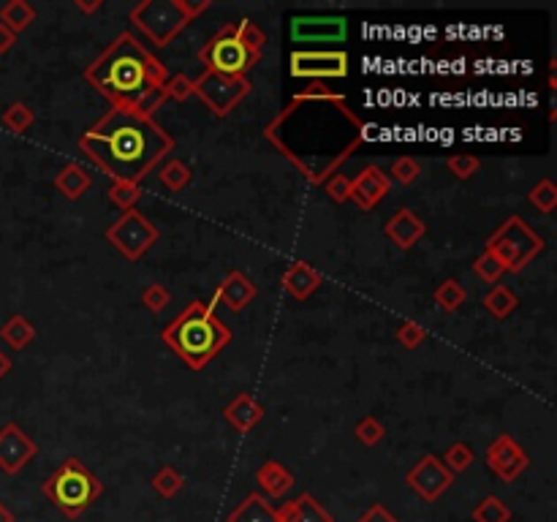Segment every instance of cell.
<instances>
[{
    "mask_svg": "<svg viewBox=\"0 0 557 522\" xmlns=\"http://www.w3.org/2000/svg\"><path fill=\"white\" fill-rule=\"evenodd\" d=\"M264 139L310 185H324L364 147L367 126L326 82H310L267 123Z\"/></svg>",
    "mask_w": 557,
    "mask_h": 522,
    "instance_id": "obj_1",
    "label": "cell"
},
{
    "mask_svg": "<svg viewBox=\"0 0 557 522\" xmlns=\"http://www.w3.org/2000/svg\"><path fill=\"white\" fill-rule=\"evenodd\" d=\"M80 150L111 180L139 182L172 150L174 139L153 118L111 106L106 115L80 136Z\"/></svg>",
    "mask_w": 557,
    "mask_h": 522,
    "instance_id": "obj_2",
    "label": "cell"
},
{
    "mask_svg": "<svg viewBox=\"0 0 557 522\" xmlns=\"http://www.w3.org/2000/svg\"><path fill=\"white\" fill-rule=\"evenodd\" d=\"M85 80L111 106L136 111L139 104L164 88L166 65L147 50L134 33H120L88 68Z\"/></svg>",
    "mask_w": 557,
    "mask_h": 522,
    "instance_id": "obj_3",
    "label": "cell"
},
{
    "mask_svg": "<svg viewBox=\"0 0 557 522\" xmlns=\"http://www.w3.org/2000/svg\"><path fill=\"white\" fill-rule=\"evenodd\" d=\"M161 341L191 370H202L232 343V329L217 319L212 305L196 300L164 326Z\"/></svg>",
    "mask_w": 557,
    "mask_h": 522,
    "instance_id": "obj_4",
    "label": "cell"
},
{
    "mask_svg": "<svg viewBox=\"0 0 557 522\" xmlns=\"http://www.w3.org/2000/svg\"><path fill=\"white\" fill-rule=\"evenodd\" d=\"M267 33L253 19L226 22L215 35H210L207 44L199 50V63L207 71L226 73V77H245V73L258 65L264 55Z\"/></svg>",
    "mask_w": 557,
    "mask_h": 522,
    "instance_id": "obj_5",
    "label": "cell"
},
{
    "mask_svg": "<svg viewBox=\"0 0 557 522\" xmlns=\"http://www.w3.org/2000/svg\"><path fill=\"white\" fill-rule=\"evenodd\" d=\"M210 6V0H139L136 6H131L128 19L150 44L169 47Z\"/></svg>",
    "mask_w": 557,
    "mask_h": 522,
    "instance_id": "obj_6",
    "label": "cell"
},
{
    "mask_svg": "<svg viewBox=\"0 0 557 522\" xmlns=\"http://www.w3.org/2000/svg\"><path fill=\"white\" fill-rule=\"evenodd\" d=\"M42 493L47 501L60 509L68 519L82 517L101 495H103V481L77 457H68L44 484Z\"/></svg>",
    "mask_w": 557,
    "mask_h": 522,
    "instance_id": "obj_7",
    "label": "cell"
},
{
    "mask_svg": "<svg viewBox=\"0 0 557 522\" xmlns=\"http://www.w3.org/2000/svg\"><path fill=\"white\" fill-rule=\"evenodd\" d=\"M544 248H546L544 237L536 229H530L525 218L519 215L506 218L485 242V253H490L498 261L503 273H514V275L528 270L544 253Z\"/></svg>",
    "mask_w": 557,
    "mask_h": 522,
    "instance_id": "obj_8",
    "label": "cell"
},
{
    "mask_svg": "<svg viewBox=\"0 0 557 522\" xmlns=\"http://www.w3.org/2000/svg\"><path fill=\"white\" fill-rule=\"evenodd\" d=\"M158 237H161L158 226L144 212H139V210L123 212L106 229L109 245L115 248L123 258H128V261H139L144 253H150L156 248Z\"/></svg>",
    "mask_w": 557,
    "mask_h": 522,
    "instance_id": "obj_9",
    "label": "cell"
},
{
    "mask_svg": "<svg viewBox=\"0 0 557 522\" xmlns=\"http://www.w3.org/2000/svg\"><path fill=\"white\" fill-rule=\"evenodd\" d=\"M250 82L245 77H226L217 71H202L194 80V96L212 111L215 118H229L232 111L250 96Z\"/></svg>",
    "mask_w": 557,
    "mask_h": 522,
    "instance_id": "obj_10",
    "label": "cell"
},
{
    "mask_svg": "<svg viewBox=\"0 0 557 522\" xmlns=\"http://www.w3.org/2000/svg\"><path fill=\"white\" fill-rule=\"evenodd\" d=\"M291 77L326 82V80H346L351 71L348 52L343 50H296L291 52Z\"/></svg>",
    "mask_w": 557,
    "mask_h": 522,
    "instance_id": "obj_11",
    "label": "cell"
},
{
    "mask_svg": "<svg viewBox=\"0 0 557 522\" xmlns=\"http://www.w3.org/2000/svg\"><path fill=\"white\" fill-rule=\"evenodd\" d=\"M405 481H408V487H411L422 501L435 503V501L454 484V473L443 465L440 457L424 455L411 471H408Z\"/></svg>",
    "mask_w": 557,
    "mask_h": 522,
    "instance_id": "obj_12",
    "label": "cell"
},
{
    "mask_svg": "<svg viewBox=\"0 0 557 522\" xmlns=\"http://www.w3.org/2000/svg\"><path fill=\"white\" fill-rule=\"evenodd\" d=\"M485 463L487 468L500 479V481H514L519 479L528 465H530V457L528 452L519 446L511 435H498L490 446H487V455H485Z\"/></svg>",
    "mask_w": 557,
    "mask_h": 522,
    "instance_id": "obj_13",
    "label": "cell"
},
{
    "mask_svg": "<svg viewBox=\"0 0 557 522\" xmlns=\"http://www.w3.org/2000/svg\"><path fill=\"white\" fill-rule=\"evenodd\" d=\"M35 455H39V443H35L17 422H9L0 427V471L14 476Z\"/></svg>",
    "mask_w": 557,
    "mask_h": 522,
    "instance_id": "obj_14",
    "label": "cell"
},
{
    "mask_svg": "<svg viewBox=\"0 0 557 522\" xmlns=\"http://www.w3.org/2000/svg\"><path fill=\"white\" fill-rule=\"evenodd\" d=\"M389 191H392V180H389V174H386L381 166L370 164V166H364V169L351 180V199H348V202H354L359 210L370 212V210H373Z\"/></svg>",
    "mask_w": 557,
    "mask_h": 522,
    "instance_id": "obj_15",
    "label": "cell"
},
{
    "mask_svg": "<svg viewBox=\"0 0 557 522\" xmlns=\"http://www.w3.org/2000/svg\"><path fill=\"white\" fill-rule=\"evenodd\" d=\"M348 22L343 17H294L291 39L294 42H343Z\"/></svg>",
    "mask_w": 557,
    "mask_h": 522,
    "instance_id": "obj_16",
    "label": "cell"
},
{
    "mask_svg": "<svg viewBox=\"0 0 557 522\" xmlns=\"http://www.w3.org/2000/svg\"><path fill=\"white\" fill-rule=\"evenodd\" d=\"M256 294H258L256 283L245 273L232 270L226 278L220 280V286L215 291V303H220L223 308H229L232 313H242L256 300Z\"/></svg>",
    "mask_w": 557,
    "mask_h": 522,
    "instance_id": "obj_17",
    "label": "cell"
},
{
    "mask_svg": "<svg viewBox=\"0 0 557 522\" xmlns=\"http://www.w3.org/2000/svg\"><path fill=\"white\" fill-rule=\"evenodd\" d=\"M386 237L400 248V250H411L416 248V242L427 234V223L414 212V210H397L384 226Z\"/></svg>",
    "mask_w": 557,
    "mask_h": 522,
    "instance_id": "obj_18",
    "label": "cell"
},
{
    "mask_svg": "<svg viewBox=\"0 0 557 522\" xmlns=\"http://www.w3.org/2000/svg\"><path fill=\"white\" fill-rule=\"evenodd\" d=\"M324 278L318 270H313L308 261H294V265H288V270L283 273L280 278V286L288 296H294L296 303H305L310 300V296L321 288Z\"/></svg>",
    "mask_w": 557,
    "mask_h": 522,
    "instance_id": "obj_19",
    "label": "cell"
},
{
    "mask_svg": "<svg viewBox=\"0 0 557 522\" xmlns=\"http://www.w3.org/2000/svg\"><path fill=\"white\" fill-rule=\"evenodd\" d=\"M264 405L258 403L256 397H250L248 392H240L226 408H223V419H226L237 433L248 435L253 427H258L264 422Z\"/></svg>",
    "mask_w": 557,
    "mask_h": 522,
    "instance_id": "obj_20",
    "label": "cell"
},
{
    "mask_svg": "<svg viewBox=\"0 0 557 522\" xmlns=\"http://www.w3.org/2000/svg\"><path fill=\"white\" fill-rule=\"evenodd\" d=\"M278 519L280 522H334L332 514L310 493H302L294 501H286L278 509Z\"/></svg>",
    "mask_w": 557,
    "mask_h": 522,
    "instance_id": "obj_21",
    "label": "cell"
},
{
    "mask_svg": "<svg viewBox=\"0 0 557 522\" xmlns=\"http://www.w3.org/2000/svg\"><path fill=\"white\" fill-rule=\"evenodd\" d=\"M55 188L68 202H77V199H82L93 188V174L85 166H80V164H65L55 174Z\"/></svg>",
    "mask_w": 557,
    "mask_h": 522,
    "instance_id": "obj_22",
    "label": "cell"
},
{
    "mask_svg": "<svg viewBox=\"0 0 557 522\" xmlns=\"http://www.w3.org/2000/svg\"><path fill=\"white\" fill-rule=\"evenodd\" d=\"M256 481H258V487H262L270 498H286L294 487V476L291 471L278 463V460H267L258 465L256 471Z\"/></svg>",
    "mask_w": 557,
    "mask_h": 522,
    "instance_id": "obj_23",
    "label": "cell"
},
{
    "mask_svg": "<svg viewBox=\"0 0 557 522\" xmlns=\"http://www.w3.org/2000/svg\"><path fill=\"white\" fill-rule=\"evenodd\" d=\"M226 522H280L278 509L258 493H250L240 501V506L229 514Z\"/></svg>",
    "mask_w": 557,
    "mask_h": 522,
    "instance_id": "obj_24",
    "label": "cell"
},
{
    "mask_svg": "<svg viewBox=\"0 0 557 522\" xmlns=\"http://www.w3.org/2000/svg\"><path fill=\"white\" fill-rule=\"evenodd\" d=\"M0 338H4V343H9L14 351H22L35 341V326L25 316L17 313L4 326H0Z\"/></svg>",
    "mask_w": 557,
    "mask_h": 522,
    "instance_id": "obj_25",
    "label": "cell"
},
{
    "mask_svg": "<svg viewBox=\"0 0 557 522\" xmlns=\"http://www.w3.org/2000/svg\"><path fill=\"white\" fill-rule=\"evenodd\" d=\"M481 305H485L487 313L495 316V319H508V316L516 311V305H519V296H516L508 286L498 283V286H492V288L485 294V300H481Z\"/></svg>",
    "mask_w": 557,
    "mask_h": 522,
    "instance_id": "obj_26",
    "label": "cell"
},
{
    "mask_svg": "<svg viewBox=\"0 0 557 522\" xmlns=\"http://www.w3.org/2000/svg\"><path fill=\"white\" fill-rule=\"evenodd\" d=\"M35 22V9L27 0H9V4L0 9V25H6L11 33H22Z\"/></svg>",
    "mask_w": 557,
    "mask_h": 522,
    "instance_id": "obj_27",
    "label": "cell"
},
{
    "mask_svg": "<svg viewBox=\"0 0 557 522\" xmlns=\"http://www.w3.org/2000/svg\"><path fill=\"white\" fill-rule=\"evenodd\" d=\"M158 180H161V185H164L166 191L179 194V191H185V188L191 185L194 172H191V166H185L179 158H172V161H166V164L161 166Z\"/></svg>",
    "mask_w": 557,
    "mask_h": 522,
    "instance_id": "obj_28",
    "label": "cell"
},
{
    "mask_svg": "<svg viewBox=\"0 0 557 522\" xmlns=\"http://www.w3.org/2000/svg\"><path fill=\"white\" fill-rule=\"evenodd\" d=\"M435 305L443 311V313H454L465 300H468V291L454 280V278H449V280H443L438 288H435Z\"/></svg>",
    "mask_w": 557,
    "mask_h": 522,
    "instance_id": "obj_29",
    "label": "cell"
},
{
    "mask_svg": "<svg viewBox=\"0 0 557 522\" xmlns=\"http://www.w3.org/2000/svg\"><path fill=\"white\" fill-rule=\"evenodd\" d=\"M141 199V185L139 182H126V180H111L109 185V202L120 207L123 212L136 210V202Z\"/></svg>",
    "mask_w": 557,
    "mask_h": 522,
    "instance_id": "obj_30",
    "label": "cell"
},
{
    "mask_svg": "<svg viewBox=\"0 0 557 522\" xmlns=\"http://www.w3.org/2000/svg\"><path fill=\"white\" fill-rule=\"evenodd\" d=\"M470 517H473V522H508L511 519V509L498 495H487L470 511Z\"/></svg>",
    "mask_w": 557,
    "mask_h": 522,
    "instance_id": "obj_31",
    "label": "cell"
},
{
    "mask_svg": "<svg viewBox=\"0 0 557 522\" xmlns=\"http://www.w3.org/2000/svg\"><path fill=\"white\" fill-rule=\"evenodd\" d=\"M528 202H530L538 212L552 215L554 207H557V188H554V182H552L549 177L538 180V182L533 185V188H530V194H528Z\"/></svg>",
    "mask_w": 557,
    "mask_h": 522,
    "instance_id": "obj_32",
    "label": "cell"
},
{
    "mask_svg": "<svg viewBox=\"0 0 557 522\" xmlns=\"http://www.w3.org/2000/svg\"><path fill=\"white\" fill-rule=\"evenodd\" d=\"M185 487V479L177 468L172 465H164L156 476H153V490L161 495V498H174L179 490Z\"/></svg>",
    "mask_w": 557,
    "mask_h": 522,
    "instance_id": "obj_33",
    "label": "cell"
},
{
    "mask_svg": "<svg viewBox=\"0 0 557 522\" xmlns=\"http://www.w3.org/2000/svg\"><path fill=\"white\" fill-rule=\"evenodd\" d=\"M33 120H35L33 109H30L27 104H22V101L9 104L6 111H4V126H6L9 131H14V134H25V131L33 126Z\"/></svg>",
    "mask_w": 557,
    "mask_h": 522,
    "instance_id": "obj_34",
    "label": "cell"
},
{
    "mask_svg": "<svg viewBox=\"0 0 557 522\" xmlns=\"http://www.w3.org/2000/svg\"><path fill=\"white\" fill-rule=\"evenodd\" d=\"M473 460H476V452L470 449L468 443H462V441L452 443L449 449H446V455H443V465L449 468L452 473H462V471H468V468L473 465Z\"/></svg>",
    "mask_w": 557,
    "mask_h": 522,
    "instance_id": "obj_35",
    "label": "cell"
},
{
    "mask_svg": "<svg viewBox=\"0 0 557 522\" xmlns=\"http://www.w3.org/2000/svg\"><path fill=\"white\" fill-rule=\"evenodd\" d=\"M386 174H389V180H392V182H400V185H414V182L419 180V174H422V166H419V161H416V158H411V156H400V158H394V161H392V169H389Z\"/></svg>",
    "mask_w": 557,
    "mask_h": 522,
    "instance_id": "obj_36",
    "label": "cell"
},
{
    "mask_svg": "<svg viewBox=\"0 0 557 522\" xmlns=\"http://www.w3.org/2000/svg\"><path fill=\"white\" fill-rule=\"evenodd\" d=\"M354 435H356V441H359L362 446H376V443L384 441L386 427H384V422H381L378 417H364V419L356 422Z\"/></svg>",
    "mask_w": 557,
    "mask_h": 522,
    "instance_id": "obj_37",
    "label": "cell"
},
{
    "mask_svg": "<svg viewBox=\"0 0 557 522\" xmlns=\"http://www.w3.org/2000/svg\"><path fill=\"white\" fill-rule=\"evenodd\" d=\"M172 303V294L166 286L161 283H150L144 291H141V305L150 311V313H164Z\"/></svg>",
    "mask_w": 557,
    "mask_h": 522,
    "instance_id": "obj_38",
    "label": "cell"
},
{
    "mask_svg": "<svg viewBox=\"0 0 557 522\" xmlns=\"http://www.w3.org/2000/svg\"><path fill=\"white\" fill-rule=\"evenodd\" d=\"M397 343L402 346V349H419L424 341H427V329L419 324V321H402L400 326H397Z\"/></svg>",
    "mask_w": 557,
    "mask_h": 522,
    "instance_id": "obj_39",
    "label": "cell"
},
{
    "mask_svg": "<svg viewBox=\"0 0 557 522\" xmlns=\"http://www.w3.org/2000/svg\"><path fill=\"white\" fill-rule=\"evenodd\" d=\"M164 93L172 101H188L194 96V80H188L185 73H172L164 82Z\"/></svg>",
    "mask_w": 557,
    "mask_h": 522,
    "instance_id": "obj_40",
    "label": "cell"
},
{
    "mask_svg": "<svg viewBox=\"0 0 557 522\" xmlns=\"http://www.w3.org/2000/svg\"><path fill=\"white\" fill-rule=\"evenodd\" d=\"M324 191H326V196H329L334 204L348 202V199H351V177H346V174H332V177L324 182Z\"/></svg>",
    "mask_w": 557,
    "mask_h": 522,
    "instance_id": "obj_41",
    "label": "cell"
},
{
    "mask_svg": "<svg viewBox=\"0 0 557 522\" xmlns=\"http://www.w3.org/2000/svg\"><path fill=\"white\" fill-rule=\"evenodd\" d=\"M481 161L476 156H452V158H446V169H449L457 180H470L476 172H478Z\"/></svg>",
    "mask_w": 557,
    "mask_h": 522,
    "instance_id": "obj_42",
    "label": "cell"
},
{
    "mask_svg": "<svg viewBox=\"0 0 557 522\" xmlns=\"http://www.w3.org/2000/svg\"><path fill=\"white\" fill-rule=\"evenodd\" d=\"M473 273L485 280V283H498L500 275H503V267L498 265V261L490 256V253H481L476 261H473Z\"/></svg>",
    "mask_w": 557,
    "mask_h": 522,
    "instance_id": "obj_43",
    "label": "cell"
},
{
    "mask_svg": "<svg viewBox=\"0 0 557 522\" xmlns=\"http://www.w3.org/2000/svg\"><path fill=\"white\" fill-rule=\"evenodd\" d=\"M356 522H397V517L386 509V506H381V503H373L370 506Z\"/></svg>",
    "mask_w": 557,
    "mask_h": 522,
    "instance_id": "obj_44",
    "label": "cell"
},
{
    "mask_svg": "<svg viewBox=\"0 0 557 522\" xmlns=\"http://www.w3.org/2000/svg\"><path fill=\"white\" fill-rule=\"evenodd\" d=\"M14 44H17V33H11L6 25H0V55L11 52V50H14Z\"/></svg>",
    "mask_w": 557,
    "mask_h": 522,
    "instance_id": "obj_45",
    "label": "cell"
},
{
    "mask_svg": "<svg viewBox=\"0 0 557 522\" xmlns=\"http://www.w3.org/2000/svg\"><path fill=\"white\" fill-rule=\"evenodd\" d=\"M77 12H82V14H95V12H101L103 9V0H93V4H88V0H77Z\"/></svg>",
    "mask_w": 557,
    "mask_h": 522,
    "instance_id": "obj_46",
    "label": "cell"
},
{
    "mask_svg": "<svg viewBox=\"0 0 557 522\" xmlns=\"http://www.w3.org/2000/svg\"><path fill=\"white\" fill-rule=\"evenodd\" d=\"M9 370H11V359H9L4 351H0V381H4V379L9 376Z\"/></svg>",
    "mask_w": 557,
    "mask_h": 522,
    "instance_id": "obj_47",
    "label": "cell"
},
{
    "mask_svg": "<svg viewBox=\"0 0 557 522\" xmlns=\"http://www.w3.org/2000/svg\"><path fill=\"white\" fill-rule=\"evenodd\" d=\"M0 522H17V519H14V511H11L4 501H0Z\"/></svg>",
    "mask_w": 557,
    "mask_h": 522,
    "instance_id": "obj_48",
    "label": "cell"
}]
</instances>
